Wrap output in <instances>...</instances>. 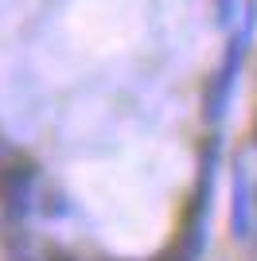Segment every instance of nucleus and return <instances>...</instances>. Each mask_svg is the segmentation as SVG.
Here are the masks:
<instances>
[{"label": "nucleus", "instance_id": "3", "mask_svg": "<svg viewBox=\"0 0 257 261\" xmlns=\"http://www.w3.org/2000/svg\"><path fill=\"white\" fill-rule=\"evenodd\" d=\"M242 39H234L230 43V51H226L222 66L214 70V78L207 82V98H203V117L211 121V125H218V121L226 117V106H230V94H234V82H238V66H242Z\"/></svg>", "mask_w": 257, "mask_h": 261}, {"label": "nucleus", "instance_id": "5", "mask_svg": "<svg viewBox=\"0 0 257 261\" xmlns=\"http://www.w3.org/2000/svg\"><path fill=\"white\" fill-rule=\"evenodd\" d=\"M43 261H82L74 250H66V246H47L43 250Z\"/></svg>", "mask_w": 257, "mask_h": 261}, {"label": "nucleus", "instance_id": "1", "mask_svg": "<svg viewBox=\"0 0 257 261\" xmlns=\"http://www.w3.org/2000/svg\"><path fill=\"white\" fill-rule=\"evenodd\" d=\"M39 179H43L39 160L23 148H12L0 160V215H4V222L23 226L39 211V191H43Z\"/></svg>", "mask_w": 257, "mask_h": 261}, {"label": "nucleus", "instance_id": "4", "mask_svg": "<svg viewBox=\"0 0 257 261\" xmlns=\"http://www.w3.org/2000/svg\"><path fill=\"white\" fill-rule=\"evenodd\" d=\"M39 215H47V218L70 215V199H66V191H59V187H43V191H39Z\"/></svg>", "mask_w": 257, "mask_h": 261}, {"label": "nucleus", "instance_id": "7", "mask_svg": "<svg viewBox=\"0 0 257 261\" xmlns=\"http://www.w3.org/2000/svg\"><path fill=\"white\" fill-rule=\"evenodd\" d=\"M8 261H43V257H32V253H20V257H8Z\"/></svg>", "mask_w": 257, "mask_h": 261}, {"label": "nucleus", "instance_id": "8", "mask_svg": "<svg viewBox=\"0 0 257 261\" xmlns=\"http://www.w3.org/2000/svg\"><path fill=\"white\" fill-rule=\"evenodd\" d=\"M249 141H253V148H257V117H253V129H249Z\"/></svg>", "mask_w": 257, "mask_h": 261}, {"label": "nucleus", "instance_id": "6", "mask_svg": "<svg viewBox=\"0 0 257 261\" xmlns=\"http://www.w3.org/2000/svg\"><path fill=\"white\" fill-rule=\"evenodd\" d=\"M8 152H12V141H4V133H0V160H4Z\"/></svg>", "mask_w": 257, "mask_h": 261}, {"label": "nucleus", "instance_id": "2", "mask_svg": "<svg viewBox=\"0 0 257 261\" xmlns=\"http://www.w3.org/2000/svg\"><path fill=\"white\" fill-rule=\"evenodd\" d=\"M257 226V184H249L246 164H234V179H230V238L249 242Z\"/></svg>", "mask_w": 257, "mask_h": 261}]
</instances>
